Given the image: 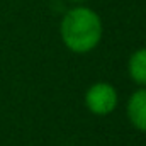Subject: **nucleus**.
Masks as SVG:
<instances>
[{"instance_id": "nucleus-4", "label": "nucleus", "mask_w": 146, "mask_h": 146, "mask_svg": "<svg viewBox=\"0 0 146 146\" xmlns=\"http://www.w3.org/2000/svg\"><path fill=\"white\" fill-rule=\"evenodd\" d=\"M127 70L138 85H146V48H141L131 54Z\"/></svg>"}, {"instance_id": "nucleus-1", "label": "nucleus", "mask_w": 146, "mask_h": 146, "mask_svg": "<svg viewBox=\"0 0 146 146\" xmlns=\"http://www.w3.org/2000/svg\"><path fill=\"white\" fill-rule=\"evenodd\" d=\"M60 34L70 51L88 53L100 42L102 21L88 7H73L61 19Z\"/></svg>"}, {"instance_id": "nucleus-5", "label": "nucleus", "mask_w": 146, "mask_h": 146, "mask_svg": "<svg viewBox=\"0 0 146 146\" xmlns=\"http://www.w3.org/2000/svg\"><path fill=\"white\" fill-rule=\"evenodd\" d=\"M72 2H76V3H80V2H85V0H72Z\"/></svg>"}, {"instance_id": "nucleus-3", "label": "nucleus", "mask_w": 146, "mask_h": 146, "mask_svg": "<svg viewBox=\"0 0 146 146\" xmlns=\"http://www.w3.org/2000/svg\"><path fill=\"white\" fill-rule=\"evenodd\" d=\"M127 117L131 124L146 133V88L136 90L127 102Z\"/></svg>"}, {"instance_id": "nucleus-2", "label": "nucleus", "mask_w": 146, "mask_h": 146, "mask_svg": "<svg viewBox=\"0 0 146 146\" xmlns=\"http://www.w3.org/2000/svg\"><path fill=\"white\" fill-rule=\"evenodd\" d=\"M85 104L90 112L107 115L117 106V92L109 83H95L85 94Z\"/></svg>"}]
</instances>
